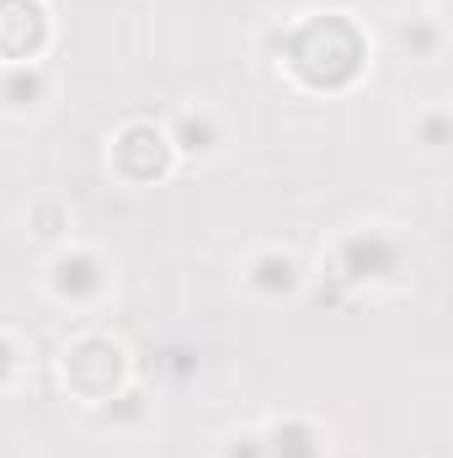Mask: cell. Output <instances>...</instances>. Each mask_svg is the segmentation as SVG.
<instances>
[{
	"instance_id": "2",
	"label": "cell",
	"mask_w": 453,
	"mask_h": 458,
	"mask_svg": "<svg viewBox=\"0 0 453 458\" xmlns=\"http://www.w3.org/2000/svg\"><path fill=\"white\" fill-rule=\"evenodd\" d=\"M123 352L113 342H102V336H86V342L70 346V357H64V378L81 389V394H91V400H107L117 384V362Z\"/></svg>"
},
{
	"instance_id": "8",
	"label": "cell",
	"mask_w": 453,
	"mask_h": 458,
	"mask_svg": "<svg viewBox=\"0 0 453 458\" xmlns=\"http://www.w3.org/2000/svg\"><path fill=\"white\" fill-rule=\"evenodd\" d=\"M251 283H256L261 293H288V288H294V261H288V256H261L256 272H251Z\"/></svg>"
},
{
	"instance_id": "10",
	"label": "cell",
	"mask_w": 453,
	"mask_h": 458,
	"mask_svg": "<svg viewBox=\"0 0 453 458\" xmlns=\"http://www.w3.org/2000/svg\"><path fill=\"white\" fill-rule=\"evenodd\" d=\"M209 139H214L209 117H187L182 123V149H209Z\"/></svg>"
},
{
	"instance_id": "7",
	"label": "cell",
	"mask_w": 453,
	"mask_h": 458,
	"mask_svg": "<svg viewBox=\"0 0 453 458\" xmlns=\"http://www.w3.org/2000/svg\"><path fill=\"white\" fill-rule=\"evenodd\" d=\"M395 267V245L384 240H352L346 245V277H384Z\"/></svg>"
},
{
	"instance_id": "5",
	"label": "cell",
	"mask_w": 453,
	"mask_h": 458,
	"mask_svg": "<svg viewBox=\"0 0 453 458\" xmlns=\"http://www.w3.org/2000/svg\"><path fill=\"white\" fill-rule=\"evenodd\" d=\"M54 288H59L64 299H86V293H97V288H102V267H97V256H64V261L54 267Z\"/></svg>"
},
{
	"instance_id": "3",
	"label": "cell",
	"mask_w": 453,
	"mask_h": 458,
	"mask_svg": "<svg viewBox=\"0 0 453 458\" xmlns=\"http://www.w3.org/2000/svg\"><path fill=\"white\" fill-rule=\"evenodd\" d=\"M43 11L32 0H0V59L32 64L38 43H43Z\"/></svg>"
},
{
	"instance_id": "6",
	"label": "cell",
	"mask_w": 453,
	"mask_h": 458,
	"mask_svg": "<svg viewBox=\"0 0 453 458\" xmlns=\"http://www.w3.org/2000/svg\"><path fill=\"white\" fill-rule=\"evenodd\" d=\"M261 454L267 458H321V437L310 427L288 421V427H272V437L261 443Z\"/></svg>"
},
{
	"instance_id": "9",
	"label": "cell",
	"mask_w": 453,
	"mask_h": 458,
	"mask_svg": "<svg viewBox=\"0 0 453 458\" xmlns=\"http://www.w3.org/2000/svg\"><path fill=\"white\" fill-rule=\"evenodd\" d=\"M38 91H43V75H38V70H16V75L5 81V102H11V107H32Z\"/></svg>"
},
{
	"instance_id": "11",
	"label": "cell",
	"mask_w": 453,
	"mask_h": 458,
	"mask_svg": "<svg viewBox=\"0 0 453 458\" xmlns=\"http://www.w3.org/2000/svg\"><path fill=\"white\" fill-rule=\"evenodd\" d=\"M11 368H16V357H11V346L0 342V378H11Z\"/></svg>"
},
{
	"instance_id": "1",
	"label": "cell",
	"mask_w": 453,
	"mask_h": 458,
	"mask_svg": "<svg viewBox=\"0 0 453 458\" xmlns=\"http://www.w3.org/2000/svg\"><path fill=\"white\" fill-rule=\"evenodd\" d=\"M357 59H363V43L352 32V21L341 16H315L294 32L288 43V64L310 81V86H341L357 75Z\"/></svg>"
},
{
	"instance_id": "4",
	"label": "cell",
	"mask_w": 453,
	"mask_h": 458,
	"mask_svg": "<svg viewBox=\"0 0 453 458\" xmlns=\"http://www.w3.org/2000/svg\"><path fill=\"white\" fill-rule=\"evenodd\" d=\"M113 155H117V171H123V176H133V182H150V176H160V171H166V155H171V144H166L155 128L133 123V128H123V139L113 144Z\"/></svg>"
}]
</instances>
